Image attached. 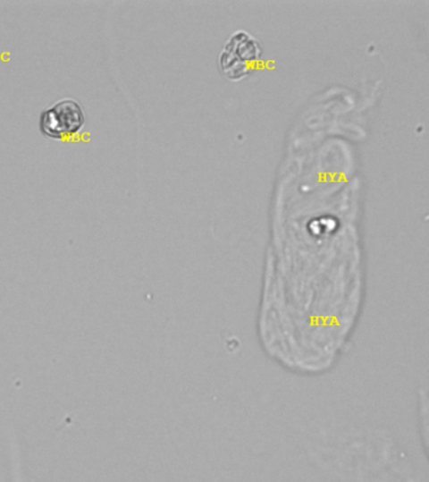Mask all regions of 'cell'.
I'll list each match as a JSON object with an SVG mask.
<instances>
[{
  "mask_svg": "<svg viewBox=\"0 0 429 482\" xmlns=\"http://www.w3.org/2000/svg\"><path fill=\"white\" fill-rule=\"evenodd\" d=\"M85 123V112L79 102L63 99L40 114L39 130L46 137L62 140L79 133Z\"/></svg>",
  "mask_w": 429,
  "mask_h": 482,
  "instance_id": "6da1fadb",
  "label": "cell"
}]
</instances>
